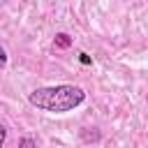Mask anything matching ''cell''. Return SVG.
<instances>
[{"label": "cell", "mask_w": 148, "mask_h": 148, "mask_svg": "<svg viewBox=\"0 0 148 148\" xmlns=\"http://www.w3.org/2000/svg\"><path fill=\"white\" fill-rule=\"evenodd\" d=\"M56 46H60V49H67V46H72V39H69V35H65V32H58V35H56Z\"/></svg>", "instance_id": "7a4b0ae2"}, {"label": "cell", "mask_w": 148, "mask_h": 148, "mask_svg": "<svg viewBox=\"0 0 148 148\" xmlns=\"http://www.w3.org/2000/svg\"><path fill=\"white\" fill-rule=\"evenodd\" d=\"M83 99H86L83 88L69 86V83L35 88L32 92H28V102H30L35 109L49 111V113H65V111H72V109L81 106Z\"/></svg>", "instance_id": "6da1fadb"}, {"label": "cell", "mask_w": 148, "mask_h": 148, "mask_svg": "<svg viewBox=\"0 0 148 148\" xmlns=\"http://www.w3.org/2000/svg\"><path fill=\"white\" fill-rule=\"evenodd\" d=\"M81 62H83V65H88V62H90V58H88L86 53H81Z\"/></svg>", "instance_id": "8992f818"}, {"label": "cell", "mask_w": 148, "mask_h": 148, "mask_svg": "<svg viewBox=\"0 0 148 148\" xmlns=\"http://www.w3.org/2000/svg\"><path fill=\"white\" fill-rule=\"evenodd\" d=\"M5 141H7V127L0 123V148L5 146Z\"/></svg>", "instance_id": "277c9868"}, {"label": "cell", "mask_w": 148, "mask_h": 148, "mask_svg": "<svg viewBox=\"0 0 148 148\" xmlns=\"http://www.w3.org/2000/svg\"><path fill=\"white\" fill-rule=\"evenodd\" d=\"M7 65V51H5V46L0 44V67H5Z\"/></svg>", "instance_id": "5b68a950"}, {"label": "cell", "mask_w": 148, "mask_h": 148, "mask_svg": "<svg viewBox=\"0 0 148 148\" xmlns=\"http://www.w3.org/2000/svg\"><path fill=\"white\" fill-rule=\"evenodd\" d=\"M18 148H37V141L32 136H23L21 143H18Z\"/></svg>", "instance_id": "3957f363"}]
</instances>
